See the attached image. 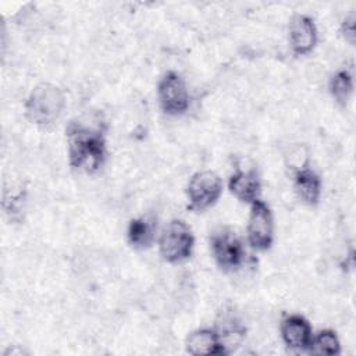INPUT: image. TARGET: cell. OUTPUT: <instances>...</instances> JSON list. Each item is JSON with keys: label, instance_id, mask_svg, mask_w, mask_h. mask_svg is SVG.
<instances>
[{"label": "cell", "instance_id": "1", "mask_svg": "<svg viewBox=\"0 0 356 356\" xmlns=\"http://www.w3.org/2000/svg\"><path fill=\"white\" fill-rule=\"evenodd\" d=\"M106 140L99 131L78 125L68 128V160L71 167L88 174L96 172L106 160Z\"/></svg>", "mask_w": 356, "mask_h": 356}, {"label": "cell", "instance_id": "2", "mask_svg": "<svg viewBox=\"0 0 356 356\" xmlns=\"http://www.w3.org/2000/svg\"><path fill=\"white\" fill-rule=\"evenodd\" d=\"M65 107L64 92L53 83H39L35 86L26 102V118L39 127H49L58 120Z\"/></svg>", "mask_w": 356, "mask_h": 356}, {"label": "cell", "instance_id": "3", "mask_svg": "<svg viewBox=\"0 0 356 356\" xmlns=\"http://www.w3.org/2000/svg\"><path fill=\"white\" fill-rule=\"evenodd\" d=\"M193 232L184 220H171L160 234L159 252L167 263H181L189 259L193 252Z\"/></svg>", "mask_w": 356, "mask_h": 356}, {"label": "cell", "instance_id": "4", "mask_svg": "<svg viewBox=\"0 0 356 356\" xmlns=\"http://www.w3.org/2000/svg\"><path fill=\"white\" fill-rule=\"evenodd\" d=\"M185 193L192 210L203 211L214 206L222 193V181L214 171H197L186 184Z\"/></svg>", "mask_w": 356, "mask_h": 356}, {"label": "cell", "instance_id": "5", "mask_svg": "<svg viewBox=\"0 0 356 356\" xmlns=\"http://www.w3.org/2000/svg\"><path fill=\"white\" fill-rule=\"evenodd\" d=\"M248 242L256 250H267L274 241V218L273 211L267 203L256 199L250 203V213L248 220Z\"/></svg>", "mask_w": 356, "mask_h": 356}, {"label": "cell", "instance_id": "6", "mask_svg": "<svg viewBox=\"0 0 356 356\" xmlns=\"http://www.w3.org/2000/svg\"><path fill=\"white\" fill-rule=\"evenodd\" d=\"M157 97L161 110L168 115H181L189 107L186 83L175 71H168L163 75L157 85Z\"/></svg>", "mask_w": 356, "mask_h": 356}, {"label": "cell", "instance_id": "7", "mask_svg": "<svg viewBox=\"0 0 356 356\" xmlns=\"http://www.w3.org/2000/svg\"><path fill=\"white\" fill-rule=\"evenodd\" d=\"M210 250L217 266L225 271L238 268L245 257L241 239L229 228H220L211 235Z\"/></svg>", "mask_w": 356, "mask_h": 356}, {"label": "cell", "instance_id": "8", "mask_svg": "<svg viewBox=\"0 0 356 356\" xmlns=\"http://www.w3.org/2000/svg\"><path fill=\"white\" fill-rule=\"evenodd\" d=\"M318 32L312 17L295 14L289 21V43L295 56H306L317 44Z\"/></svg>", "mask_w": 356, "mask_h": 356}, {"label": "cell", "instance_id": "9", "mask_svg": "<svg viewBox=\"0 0 356 356\" xmlns=\"http://www.w3.org/2000/svg\"><path fill=\"white\" fill-rule=\"evenodd\" d=\"M281 338L293 350H309L313 330L310 323L300 314L286 316L281 323Z\"/></svg>", "mask_w": 356, "mask_h": 356}, {"label": "cell", "instance_id": "10", "mask_svg": "<svg viewBox=\"0 0 356 356\" xmlns=\"http://www.w3.org/2000/svg\"><path fill=\"white\" fill-rule=\"evenodd\" d=\"M229 192L243 203H253L261 192V182L254 170H236L228 179Z\"/></svg>", "mask_w": 356, "mask_h": 356}, {"label": "cell", "instance_id": "11", "mask_svg": "<svg viewBox=\"0 0 356 356\" xmlns=\"http://www.w3.org/2000/svg\"><path fill=\"white\" fill-rule=\"evenodd\" d=\"M186 352L193 356L200 355H227L214 328H197L192 331L185 341Z\"/></svg>", "mask_w": 356, "mask_h": 356}, {"label": "cell", "instance_id": "12", "mask_svg": "<svg viewBox=\"0 0 356 356\" xmlns=\"http://www.w3.org/2000/svg\"><path fill=\"white\" fill-rule=\"evenodd\" d=\"M293 188L298 197L309 206L318 203L321 196V179L320 177L307 167H300L295 172Z\"/></svg>", "mask_w": 356, "mask_h": 356}, {"label": "cell", "instance_id": "13", "mask_svg": "<svg viewBox=\"0 0 356 356\" xmlns=\"http://www.w3.org/2000/svg\"><path fill=\"white\" fill-rule=\"evenodd\" d=\"M156 236L154 222L146 217L132 218L128 224L127 238L132 248L143 250L153 245Z\"/></svg>", "mask_w": 356, "mask_h": 356}, {"label": "cell", "instance_id": "14", "mask_svg": "<svg viewBox=\"0 0 356 356\" xmlns=\"http://www.w3.org/2000/svg\"><path fill=\"white\" fill-rule=\"evenodd\" d=\"M328 90L330 95L332 96V99L341 104L345 106L352 93H353V76L349 71L346 70H341L338 72H335L328 83Z\"/></svg>", "mask_w": 356, "mask_h": 356}, {"label": "cell", "instance_id": "15", "mask_svg": "<svg viewBox=\"0 0 356 356\" xmlns=\"http://www.w3.org/2000/svg\"><path fill=\"white\" fill-rule=\"evenodd\" d=\"M313 355L335 356L341 353V342L332 330H321L317 335H313L309 350Z\"/></svg>", "mask_w": 356, "mask_h": 356}, {"label": "cell", "instance_id": "16", "mask_svg": "<svg viewBox=\"0 0 356 356\" xmlns=\"http://www.w3.org/2000/svg\"><path fill=\"white\" fill-rule=\"evenodd\" d=\"M341 33L345 38V40H348L350 44H353L355 42V15L349 14L341 25Z\"/></svg>", "mask_w": 356, "mask_h": 356}]
</instances>
